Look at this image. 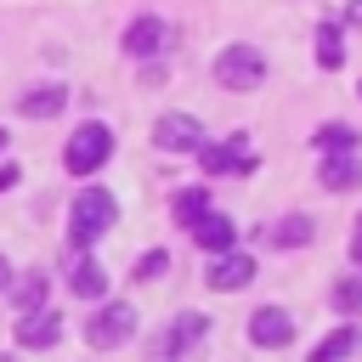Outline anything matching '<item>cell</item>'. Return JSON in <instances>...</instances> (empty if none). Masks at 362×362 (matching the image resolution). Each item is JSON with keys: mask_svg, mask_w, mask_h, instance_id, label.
<instances>
[{"mask_svg": "<svg viewBox=\"0 0 362 362\" xmlns=\"http://www.w3.org/2000/svg\"><path fill=\"white\" fill-rule=\"evenodd\" d=\"M113 221H119V204H113V192H107V187H85V192L74 198V215H68V238H74V249L96 243V238H102Z\"/></svg>", "mask_w": 362, "mask_h": 362, "instance_id": "cell-1", "label": "cell"}, {"mask_svg": "<svg viewBox=\"0 0 362 362\" xmlns=\"http://www.w3.org/2000/svg\"><path fill=\"white\" fill-rule=\"evenodd\" d=\"M107 158H113V130H107L102 119H85V124L68 136V147H62L68 175H96Z\"/></svg>", "mask_w": 362, "mask_h": 362, "instance_id": "cell-2", "label": "cell"}, {"mask_svg": "<svg viewBox=\"0 0 362 362\" xmlns=\"http://www.w3.org/2000/svg\"><path fill=\"white\" fill-rule=\"evenodd\" d=\"M215 79H221L226 90H255V85L266 79V57H260L255 45H226V51L215 57Z\"/></svg>", "mask_w": 362, "mask_h": 362, "instance_id": "cell-3", "label": "cell"}, {"mask_svg": "<svg viewBox=\"0 0 362 362\" xmlns=\"http://www.w3.org/2000/svg\"><path fill=\"white\" fill-rule=\"evenodd\" d=\"M130 334H136V305H124V300L96 305V311H90V322H85V339H90L96 351H113V345H124Z\"/></svg>", "mask_w": 362, "mask_h": 362, "instance_id": "cell-4", "label": "cell"}, {"mask_svg": "<svg viewBox=\"0 0 362 362\" xmlns=\"http://www.w3.org/2000/svg\"><path fill=\"white\" fill-rule=\"evenodd\" d=\"M198 164H204L209 175H238V170H255L260 158H255L249 136H226V141H204V147H198Z\"/></svg>", "mask_w": 362, "mask_h": 362, "instance_id": "cell-5", "label": "cell"}, {"mask_svg": "<svg viewBox=\"0 0 362 362\" xmlns=\"http://www.w3.org/2000/svg\"><path fill=\"white\" fill-rule=\"evenodd\" d=\"M153 141H158L164 153H198V147H204V124H198L192 113H158Z\"/></svg>", "mask_w": 362, "mask_h": 362, "instance_id": "cell-6", "label": "cell"}, {"mask_svg": "<svg viewBox=\"0 0 362 362\" xmlns=\"http://www.w3.org/2000/svg\"><path fill=\"white\" fill-rule=\"evenodd\" d=\"M288 339H294V317H288L283 305H260V311H249V345L277 351V345H288Z\"/></svg>", "mask_w": 362, "mask_h": 362, "instance_id": "cell-7", "label": "cell"}, {"mask_svg": "<svg viewBox=\"0 0 362 362\" xmlns=\"http://www.w3.org/2000/svg\"><path fill=\"white\" fill-rule=\"evenodd\" d=\"M255 255H238V249H226V255H215V266L204 272V283L209 288H221V294H232V288H249L255 283Z\"/></svg>", "mask_w": 362, "mask_h": 362, "instance_id": "cell-8", "label": "cell"}, {"mask_svg": "<svg viewBox=\"0 0 362 362\" xmlns=\"http://www.w3.org/2000/svg\"><path fill=\"white\" fill-rule=\"evenodd\" d=\"M187 232H192V238H198V249H209V255H226V249L238 243V221H232V215H221V209H204Z\"/></svg>", "mask_w": 362, "mask_h": 362, "instance_id": "cell-9", "label": "cell"}, {"mask_svg": "<svg viewBox=\"0 0 362 362\" xmlns=\"http://www.w3.org/2000/svg\"><path fill=\"white\" fill-rule=\"evenodd\" d=\"M68 288H74L79 300H102V294H107V272H102V260L79 249V255L68 260Z\"/></svg>", "mask_w": 362, "mask_h": 362, "instance_id": "cell-10", "label": "cell"}, {"mask_svg": "<svg viewBox=\"0 0 362 362\" xmlns=\"http://www.w3.org/2000/svg\"><path fill=\"white\" fill-rule=\"evenodd\" d=\"M62 339V317L57 311H28V317H17V345L23 351H45V345H57Z\"/></svg>", "mask_w": 362, "mask_h": 362, "instance_id": "cell-11", "label": "cell"}, {"mask_svg": "<svg viewBox=\"0 0 362 362\" xmlns=\"http://www.w3.org/2000/svg\"><path fill=\"white\" fill-rule=\"evenodd\" d=\"M317 181H322L328 192H356V187H362V158H356V153H328Z\"/></svg>", "mask_w": 362, "mask_h": 362, "instance_id": "cell-12", "label": "cell"}, {"mask_svg": "<svg viewBox=\"0 0 362 362\" xmlns=\"http://www.w3.org/2000/svg\"><path fill=\"white\" fill-rule=\"evenodd\" d=\"M164 40H170V28H164L158 17H136V23L124 28V51H130V57H158Z\"/></svg>", "mask_w": 362, "mask_h": 362, "instance_id": "cell-13", "label": "cell"}, {"mask_svg": "<svg viewBox=\"0 0 362 362\" xmlns=\"http://www.w3.org/2000/svg\"><path fill=\"white\" fill-rule=\"evenodd\" d=\"M62 107H68V90L62 85H34V90L17 96V113L23 119H57Z\"/></svg>", "mask_w": 362, "mask_h": 362, "instance_id": "cell-14", "label": "cell"}, {"mask_svg": "<svg viewBox=\"0 0 362 362\" xmlns=\"http://www.w3.org/2000/svg\"><path fill=\"white\" fill-rule=\"evenodd\" d=\"M351 351H356V328H351V322H339L334 334H322V339L311 345V356H305V362H345Z\"/></svg>", "mask_w": 362, "mask_h": 362, "instance_id": "cell-15", "label": "cell"}, {"mask_svg": "<svg viewBox=\"0 0 362 362\" xmlns=\"http://www.w3.org/2000/svg\"><path fill=\"white\" fill-rule=\"evenodd\" d=\"M11 300H17V317L45 311V272H23V277L11 283Z\"/></svg>", "mask_w": 362, "mask_h": 362, "instance_id": "cell-16", "label": "cell"}, {"mask_svg": "<svg viewBox=\"0 0 362 362\" xmlns=\"http://www.w3.org/2000/svg\"><path fill=\"white\" fill-rule=\"evenodd\" d=\"M345 62V34L339 23H317V68H339Z\"/></svg>", "mask_w": 362, "mask_h": 362, "instance_id": "cell-17", "label": "cell"}, {"mask_svg": "<svg viewBox=\"0 0 362 362\" xmlns=\"http://www.w3.org/2000/svg\"><path fill=\"white\" fill-rule=\"evenodd\" d=\"M322 153H356V130L351 124H339V119H328V124H317V136H311Z\"/></svg>", "mask_w": 362, "mask_h": 362, "instance_id": "cell-18", "label": "cell"}, {"mask_svg": "<svg viewBox=\"0 0 362 362\" xmlns=\"http://www.w3.org/2000/svg\"><path fill=\"white\" fill-rule=\"evenodd\" d=\"M272 243H277V249H300V243H311V221H305V215L277 221V226H272Z\"/></svg>", "mask_w": 362, "mask_h": 362, "instance_id": "cell-19", "label": "cell"}, {"mask_svg": "<svg viewBox=\"0 0 362 362\" xmlns=\"http://www.w3.org/2000/svg\"><path fill=\"white\" fill-rule=\"evenodd\" d=\"M170 209H175V221H181V226H192V221L209 209V192H204V187H187V192H175V204H170Z\"/></svg>", "mask_w": 362, "mask_h": 362, "instance_id": "cell-20", "label": "cell"}, {"mask_svg": "<svg viewBox=\"0 0 362 362\" xmlns=\"http://www.w3.org/2000/svg\"><path fill=\"white\" fill-rule=\"evenodd\" d=\"M334 311H339V317H356V311H362V277L334 283Z\"/></svg>", "mask_w": 362, "mask_h": 362, "instance_id": "cell-21", "label": "cell"}, {"mask_svg": "<svg viewBox=\"0 0 362 362\" xmlns=\"http://www.w3.org/2000/svg\"><path fill=\"white\" fill-rule=\"evenodd\" d=\"M164 272H170V255H164V249H147V255L136 260V272H130V277H141V283H153V277H164Z\"/></svg>", "mask_w": 362, "mask_h": 362, "instance_id": "cell-22", "label": "cell"}, {"mask_svg": "<svg viewBox=\"0 0 362 362\" xmlns=\"http://www.w3.org/2000/svg\"><path fill=\"white\" fill-rule=\"evenodd\" d=\"M17 175H23V170H17V164H0V192H6V187H11V181H17Z\"/></svg>", "mask_w": 362, "mask_h": 362, "instance_id": "cell-23", "label": "cell"}, {"mask_svg": "<svg viewBox=\"0 0 362 362\" xmlns=\"http://www.w3.org/2000/svg\"><path fill=\"white\" fill-rule=\"evenodd\" d=\"M345 23H351V28H362V0H351V6H345Z\"/></svg>", "mask_w": 362, "mask_h": 362, "instance_id": "cell-24", "label": "cell"}, {"mask_svg": "<svg viewBox=\"0 0 362 362\" xmlns=\"http://www.w3.org/2000/svg\"><path fill=\"white\" fill-rule=\"evenodd\" d=\"M0 288H11V266H6V255H0Z\"/></svg>", "mask_w": 362, "mask_h": 362, "instance_id": "cell-25", "label": "cell"}, {"mask_svg": "<svg viewBox=\"0 0 362 362\" xmlns=\"http://www.w3.org/2000/svg\"><path fill=\"white\" fill-rule=\"evenodd\" d=\"M351 255H356V266H362V238H356V243H351Z\"/></svg>", "mask_w": 362, "mask_h": 362, "instance_id": "cell-26", "label": "cell"}, {"mask_svg": "<svg viewBox=\"0 0 362 362\" xmlns=\"http://www.w3.org/2000/svg\"><path fill=\"white\" fill-rule=\"evenodd\" d=\"M356 238H362V215H356Z\"/></svg>", "mask_w": 362, "mask_h": 362, "instance_id": "cell-27", "label": "cell"}, {"mask_svg": "<svg viewBox=\"0 0 362 362\" xmlns=\"http://www.w3.org/2000/svg\"><path fill=\"white\" fill-rule=\"evenodd\" d=\"M0 147H6V130H0Z\"/></svg>", "mask_w": 362, "mask_h": 362, "instance_id": "cell-28", "label": "cell"}, {"mask_svg": "<svg viewBox=\"0 0 362 362\" xmlns=\"http://www.w3.org/2000/svg\"><path fill=\"white\" fill-rule=\"evenodd\" d=\"M0 362H11V356H0Z\"/></svg>", "mask_w": 362, "mask_h": 362, "instance_id": "cell-29", "label": "cell"}]
</instances>
